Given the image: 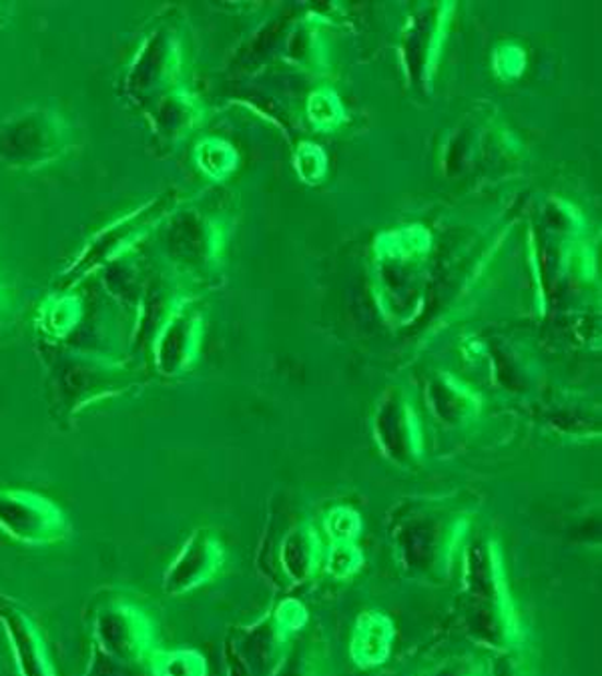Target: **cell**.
Returning a JSON list of instances; mask_svg holds the SVG:
<instances>
[{"label": "cell", "mask_w": 602, "mask_h": 676, "mask_svg": "<svg viewBox=\"0 0 602 676\" xmlns=\"http://www.w3.org/2000/svg\"><path fill=\"white\" fill-rule=\"evenodd\" d=\"M0 524L16 539L33 544L57 539L64 527L61 514L50 502L25 492L0 494Z\"/></svg>", "instance_id": "cell-1"}]
</instances>
